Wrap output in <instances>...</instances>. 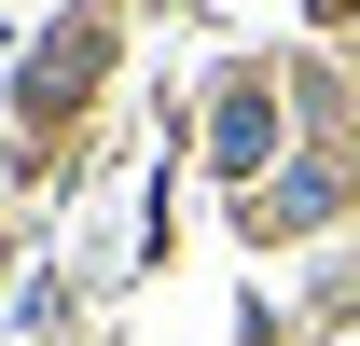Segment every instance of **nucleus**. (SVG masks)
<instances>
[{
  "instance_id": "1",
  "label": "nucleus",
  "mask_w": 360,
  "mask_h": 346,
  "mask_svg": "<svg viewBox=\"0 0 360 346\" xmlns=\"http://www.w3.org/2000/svg\"><path fill=\"white\" fill-rule=\"evenodd\" d=\"M264 139H277L264 97H222V167H264Z\"/></svg>"
}]
</instances>
